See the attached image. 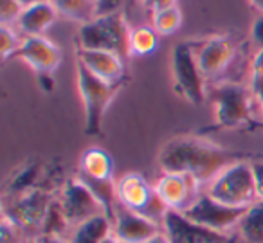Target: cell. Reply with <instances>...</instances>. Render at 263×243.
<instances>
[{
	"mask_svg": "<svg viewBox=\"0 0 263 243\" xmlns=\"http://www.w3.org/2000/svg\"><path fill=\"white\" fill-rule=\"evenodd\" d=\"M249 159H252L251 153L222 148L197 135L170 139L157 155L159 167L164 173L190 175L200 185H209L223 170Z\"/></svg>",
	"mask_w": 263,
	"mask_h": 243,
	"instance_id": "obj_1",
	"label": "cell"
},
{
	"mask_svg": "<svg viewBox=\"0 0 263 243\" xmlns=\"http://www.w3.org/2000/svg\"><path fill=\"white\" fill-rule=\"evenodd\" d=\"M130 34L132 29L126 18L123 13L117 11L83 24L80 29V47L114 52L126 62L132 54Z\"/></svg>",
	"mask_w": 263,
	"mask_h": 243,
	"instance_id": "obj_2",
	"label": "cell"
},
{
	"mask_svg": "<svg viewBox=\"0 0 263 243\" xmlns=\"http://www.w3.org/2000/svg\"><path fill=\"white\" fill-rule=\"evenodd\" d=\"M76 74L78 90L85 105V135L94 137L103 132L105 112L123 83H106L85 69L80 62L76 63Z\"/></svg>",
	"mask_w": 263,
	"mask_h": 243,
	"instance_id": "obj_3",
	"label": "cell"
},
{
	"mask_svg": "<svg viewBox=\"0 0 263 243\" xmlns=\"http://www.w3.org/2000/svg\"><path fill=\"white\" fill-rule=\"evenodd\" d=\"M211 198L231 207H251L258 202L251 160H241L223 170L205 189Z\"/></svg>",
	"mask_w": 263,
	"mask_h": 243,
	"instance_id": "obj_4",
	"label": "cell"
},
{
	"mask_svg": "<svg viewBox=\"0 0 263 243\" xmlns=\"http://www.w3.org/2000/svg\"><path fill=\"white\" fill-rule=\"evenodd\" d=\"M215 126L213 128H254L263 126L252 116V101L241 85L222 83L213 88Z\"/></svg>",
	"mask_w": 263,
	"mask_h": 243,
	"instance_id": "obj_5",
	"label": "cell"
},
{
	"mask_svg": "<svg viewBox=\"0 0 263 243\" xmlns=\"http://www.w3.org/2000/svg\"><path fill=\"white\" fill-rule=\"evenodd\" d=\"M117 200L126 209L159 225H162V220L170 211L159 198L155 188H152L139 173H126L117 180Z\"/></svg>",
	"mask_w": 263,
	"mask_h": 243,
	"instance_id": "obj_6",
	"label": "cell"
},
{
	"mask_svg": "<svg viewBox=\"0 0 263 243\" xmlns=\"http://www.w3.org/2000/svg\"><path fill=\"white\" fill-rule=\"evenodd\" d=\"M54 200L47 191L31 189L20 193L9 203L4 205V216L9 218L26 236H34V239L42 234L44 221L47 218L49 207Z\"/></svg>",
	"mask_w": 263,
	"mask_h": 243,
	"instance_id": "obj_7",
	"label": "cell"
},
{
	"mask_svg": "<svg viewBox=\"0 0 263 243\" xmlns=\"http://www.w3.org/2000/svg\"><path fill=\"white\" fill-rule=\"evenodd\" d=\"M172 72L175 80V90L191 105H202L205 98L204 74L198 67L191 42H180L175 45L172 54Z\"/></svg>",
	"mask_w": 263,
	"mask_h": 243,
	"instance_id": "obj_8",
	"label": "cell"
},
{
	"mask_svg": "<svg viewBox=\"0 0 263 243\" xmlns=\"http://www.w3.org/2000/svg\"><path fill=\"white\" fill-rule=\"evenodd\" d=\"M247 209L249 207L226 205V203H220L215 198H211L208 193H202L193 202V205H190L184 211V214H186V218L204 225V227L227 234L233 227L240 225Z\"/></svg>",
	"mask_w": 263,
	"mask_h": 243,
	"instance_id": "obj_9",
	"label": "cell"
},
{
	"mask_svg": "<svg viewBox=\"0 0 263 243\" xmlns=\"http://www.w3.org/2000/svg\"><path fill=\"white\" fill-rule=\"evenodd\" d=\"M60 203L63 207L67 220L70 225L78 227L87 220L105 214V209L99 200L92 195V191L80 180V178H69L63 185Z\"/></svg>",
	"mask_w": 263,
	"mask_h": 243,
	"instance_id": "obj_10",
	"label": "cell"
},
{
	"mask_svg": "<svg viewBox=\"0 0 263 243\" xmlns=\"http://www.w3.org/2000/svg\"><path fill=\"white\" fill-rule=\"evenodd\" d=\"M162 231L168 236L170 243H229L231 234L216 232L197 221L186 218L180 211L170 209L162 220Z\"/></svg>",
	"mask_w": 263,
	"mask_h": 243,
	"instance_id": "obj_11",
	"label": "cell"
},
{
	"mask_svg": "<svg viewBox=\"0 0 263 243\" xmlns=\"http://www.w3.org/2000/svg\"><path fill=\"white\" fill-rule=\"evenodd\" d=\"M155 191L168 209L184 213L202 195V185L190 175L164 173L159 178Z\"/></svg>",
	"mask_w": 263,
	"mask_h": 243,
	"instance_id": "obj_12",
	"label": "cell"
},
{
	"mask_svg": "<svg viewBox=\"0 0 263 243\" xmlns=\"http://www.w3.org/2000/svg\"><path fill=\"white\" fill-rule=\"evenodd\" d=\"M191 45H193L198 67L208 80L223 72V69L229 65L234 56V44L227 36H213Z\"/></svg>",
	"mask_w": 263,
	"mask_h": 243,
	"instance_id": "obj_13",
	"label": "cell"
},
{
	"mask_svg": "<svg viewBox=\"0 0 263 243\" xmlns=\"http://www.w3.org/2000/svg\"><path fill=\"white\" fill-rule=\"evenodd\" d=\"M13 58L22 60L38 74H51L62 62V51L44 36H26Z\"/></svg>",
	"mask_w": 263,
	"mask_h": 243,
	"instance_id": "obj_14",
	"label": "cell"
},
{
	"mask_svg": "<svg viewBox=\"0 0 263 243\" xmlns=\"http://www.w3.org/2000/svg\"><path fill=\"white\" fill-rule=\"evenodd\" d=\"M159 232H162V225L117 203L116 218H114V234L123 243H146Z\"/></svg>",
	"mask_w": 263,
	"mask_h": 243,
	"instance_id": "obj_15",
	"label": "cell"
},
{
	"mask_svg": "<svg viewBox=\"0 0 263 243\" xmlns=\"http://www.w3.org/2000/svg\"><path fill=\"white\" fill-rule=\"evenodd\" d=\"M78 62L106 83H124V65H126V62L114 52L80 47L78 49Z\"/></svg>",
	"mask_w": 263,
	"mask_h": 243,
	"instance_id": "obj_16",
	"label": "cell"
},
{
	"mask_svg": "<svg viewBox=\"0 0 263 243\" xmlns=\"http://www.w3.org/2000/svg\"><path fill=\"white\" fill-rule=\"evenodd\" d=\"M56 18H58V9L49 0V2H40V4L24 8L20 18L16 20V27L26 36H40V33L51 27Z\"/></svg>",
	"mask_w": 263,
	"mask_h": 243,
	"instance_id": "obj_17",
	"label": "cell"
},
{
	"mask_svg": "<svg viewBox=\"0 0 263 243\" xmlns=\"http://www.w3.org/2000/svg\"><path fill=\"white\" fill-rule=\"evenodd\" d=\"M78 175L87 178H114L112 157L101 148H90L81 155Z\"/></svg>",
	"mask_w": 263,
	"mask_h": 243,
	"instance_id": "obj_18",
	"label": "cell"
},
{
	"mask_svg": "<svg viewBox=\"0 0 263 243\" xmlns=\"http://www.w3.org/2000/svg\"><path fill=\"white\" fill-rule=\"evenodd\" d=\"M108 234H112V220L106 214H101L74 227L69 243H101Z\"/></svg>",
	"mask_w": 263,
	"mask_h": 243,
	"instance_id": "obj_19",
	"label": "cell"
},
{
	"mask_svg": "<svg viewBox=\"0 0 263 243\" xmlns=\"http://www.w3.org/2000/svg\"><path fill=\"white\" fill-rule=\"evenodd\" d=\"M241 239L245 243H263V202L252 203L238 225Z\"/></svg>",
	"mask_w": 263,
	"mask_h": 243,
	"instance_id": "obj_20",
	"label": "cell"
},
{
	"mask_svg": "<svg viewBox=\"0 0 263 243\" xmlns=\"http://www.w3.org/2000/svg\"><path fill=\"white\" fill-rule=\"evenodd\" d=\"M60 15L78 22H90L96 18V0H51Z\"/></svg>",
	"mask_w": 263,
	"mask_h": 243,
	"instance_id": "obj_21",
	"label": "cell"
},
{
	"mask_svg": "<svg viewBox=\"0 0 263 243\" xmlns=\"http://www.w3.org/2000/svg\"><path fill=\"white\" fill-rule=\"evenodd\" d=\"M157 49V33L154 27H136L130 34V52L137 56H148Z\"/></svg>",
	"mask_w": 263,
	"mask_h": 243,
	"instance_id": "obj_22",
	"label": "cell"
},
{
	"mask_svg": "<svg viewBox=\"0 0 263 243\" xmlns=\"http://www.w3.org/2000/svg\"><path fill=\"white\" fill-rule=\"evenodd\" d=\"M180 24H182V16H180V11L177 6H172V8L157 11L152 16V27H154L157 34L175 33L180 27Z\"/></svg>",
	"mask_w": 263,
	"mask_h": 243,
	"instance_id": "obj_23",
	"label": "cell"
},
{
	"mask_svg": "<svg viewBox=\"0 0 263 243\" xmlns=\"http://www.w3.org/2000/svg\"><path fill=\"white\" fill-rule=\"evenodd\" d=\"M70 227L69 220H67L65 213H63V207L60 202H52L49 207L47 218L44 221V229H42V234L49 236H62L67 229Z\"/></svg>",
	"mask_w": 263,
	"mask_h": 243,
	"instance_id": "obj_24",
	"label": "cell"
},
{
	"mask_svg": "<svg viewBox=\"0 0 263 243\" xmlns=\"http://www.w3.org/2000/svg\"><path fill=\"white\" fill-rule=\"evenodd\" d=\"M20 44L22 42L18 40L16 33L11 29L9 26H2L0 27V54L2 58L8 60L9 56H13L16 51H18Z\"/></svg>",
	"mask_w": 263,
	"mask_h": 243,
	"instance_id": "obj_25",
	"label": "cell"
},
{
	"mask_svg": "<svg viewBox=\"0 0 263 243\" xmlns=\"http://www.w3.org/2000/svg\"><path fill=\"white\" fill-rule=\"evenodd\" d=\"M24 11V6L18 0H0V20L2 26H9L11 22H16Z\"/></svg>",
	"mask_w": 263,
	"mask_h": 243,
	"instance_id": "obj_26",
	"label": "cell"
},
{
	"mask_svg": "<svg viewBox=\"0 0 263 243\" xmlns=\"http://www.w3.org/2000/svg\"><path fill=\"white\" fill-rule=\"evenodd\" d=\"M0 232H2V234H0V243H20L24 236H26L6 216H2V229H0Z\"/></svg>",
	"mask_w": 263,
	"mask_h": 243,
	"instance_id": "obj_27",
	"label": "cell"
},
{
	"mask_svg": "<svg viewBox=\"0 0 263 243\" xmlns=\"http://www.w3.org/2000/svg\"><path fill=\"white\" fill-rule=\"evenodd\" d=\"M251 80H252V90L263 85V49H259L252 58L251 65Z\"/></svg>",
	"mask_w": 263,
	"mask_h": 243,
	"instance_id": "obj_28",
	"label": "cell"
},
{
	"mask_svg": "<svg viewBox=\"0 0 263 243\" xmlns=\"http://www.w3.org/2000/svg\"><path fill=\"white\" fill-rule=\"evenodd\" d=\"M121 0H96V18L119 11Z\"/></svg>",
	"mask_w": 263,
	"mask_h": 243,
	"instance_id": "obj_29",
	"label": "cell"
},
{
	"mask_svg": "<svg viewBox=\"0 0 263 243\" xmlns=\"http://www.w3.org/2000/svg\"><path fill=\"white\" fill-rule=\"evenodd\" d=\"M252 173H254V182H256V195L258 200L263 202V160H251Z\"/></svg>",
	"mask_w": 263,
	"mask_h": 243,
	"instance_id": "obj_30",
	"label": "cell"
},
{
	"mask_svg": "<svg viewBox=\"0 0 263 243\" xmlns=\"http://www.w3.org/2000/svg\"><path fill=\"white\" fill-rule=\"evenodd\" d=\"M144 4L152 9V13H157V11L166 9V8L175 6V0H144Z\"/></svg>",
	"mask_w": 263,
	"mask_h": 243,
	"instance_id": "obj_31",
	"label": "cell"
},
{
	"mask_svg": "<svg viewBox=\"0 0 263 243\" xmlns=\"http://www.w3.org/2000/svg\"><path fill=\"white\" fill-rule=\"evenodd\" d=\"M252 40L259 45V49H263V16L252 24Z\"/></svg>",
	"mask_w": 263,
	"mask_h": 243,
	"instance_id": "obj_32",
	"label": "cell"
},
{
	"mask_svg": "<svg viewBox=\"0 0 263 243\" xmlns=\"http://www.w3.org/2000/svg\"><path fill=\"white\" fill-rule=\"evenodd\" d=\"M34 243H69V241H65V239H63L62 236H49V234H40L36 239H34Z\"/></svg>",
	"mask_w": 263,
	"mask_h": 243,
	"instance_id": "obj_33",
	"label": "cell"
},
{
	"mask_svg": "<svg viewBox=\"0 0 263 243\" xmlns=\"http://www.w3.org/2000/svg\"><path fill=\"white\" fill-rule=\"evenodd\" d=\"M146 243H170V239H168V236L164 234V231H162V232H159L157 236H154L152 239H148Z\"/></svg>",
	"mask_w": 263,
	"mask_h": 243,
	"instance_id": "obj_34",
	"label": "cell"
},
{
	"mask_svg": "<svg viewBox=\"0 0 263 243\" xmlns=\"http://www.w3.org/2000/svg\"><path fill=\"white\" fill-rule=\"evenodd\" d=\"M254 96H256V101L259 103V106H261V112H263V85H259L258 88H254Z\"/></svg>",
	"mask_w": 263,
	"mask_h": 243,
	"instance_id": "obj_35",
	"label": "cell"
},
{
	"mask_svg": "<svg viewBox=\"0 0 263 243\" xmlns=\"http://www.w3.org/2000/svg\"><path fill=\"white\" fill-rule=\"evenodd\" d=\"M18 2L24 6V8H29V6L40 4V2H49V0H18Z\"/></svg>",
	"mask_w": 263,
	"mask_h": 243,
	"instance_id": "obj_36",
	"label": "cell"
},
{
	"mask_svg": "<svg viewBox=\"0 0 263 243\" xmlns=\"http://www.w3.org/2000/svg\"><path fill=\"white\" fill-rule=\"evenodd\" d=\"M101 243H123V241H121V239L117 238L116 234H108V236H106L105 239H103Z\"/></svg>",
	"mask_w": 263,
	"mask_h": 243,
	"instance_id": "obj_37",
	"label": "cell"
},
{
	"mask_svg": "<svg viewBox=\"0 0 263 243\" xmlns=\"http://www.w3.org/2000/svg\"><path fill=\"white\" fill-rule=\"evenodd\" d=\"M252 6H254L256 9H259V11H263V0H251Z\"/></svg>",
	"mask_w": 263,
	"mask_h": 243,
	"instance_id": "obj_38",
	"label": "cell"
},
{
	"mask_svg": "<svg viewBox=\"0 0 263 243\" xmlns=\"http://www.w3.org/2000/svg\"><path fill=\"white\" fill-rule=\"evenodd\" d=\"M229 243H245V241L241 239V236H240V234H233V239H231Z\"/></svg>",
	"mask_w": 263,
	"mask_h": 243,
	"instance_id": "obj_39",
	"label": "cell"
}]
</instances>
